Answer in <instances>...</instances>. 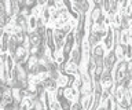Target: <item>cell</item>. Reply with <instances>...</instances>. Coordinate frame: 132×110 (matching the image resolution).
Instances as JSON below:
<instances>
[{
  "instance_id": "1",
  "label": "cell",
  "mask_w": 132,
  "mask_h": 110,
  "mask_svg": "<svg viewBox=\"0 0 132 110\" xmlns=\"http://www.w3.org/2000/svg\"><path fill=\"white\" fill-rule=\"evenodd\" d=\"M92 9V3L88 2V0H77V2H73V10L80 13L81 15H87Z\"/></svg>"
},
{
  "instance_id": "2",
  "label": "cell",
  "mask_w": 132,
  "mask_h": 110,
  "mask_svg": "<svg viewBox=\"0 0 132 110\" xmlns=\"http://www.w3.org/2000/svg\"><path fill=\"white\" fill-rule=\"evenodd\" d=\"M117 63H118V59H117V56H116L114 51H113V50L109 51V52L106 54V56H105V63H103V67L107 69V70H111V72H113Z\"/></svg>"
},
{
  "instance_id": "3",
  "label": "cell",
  "mask_w": 132,
  "mask_h": 110,
  "mask_svg": "<svg viewBox=\"0 0 132 110\" xmlns=\"http://www.w3.org/2000/svg\"><path fill=\"white\" fill-rule=\"evenodd\" d=\"M102 44L105 46L107 52L111 51L114 48V29H113V26L107 28V35H106V37L103 39V43Z\"/></svg>"
},
{
  "instance_id": "4",
  "label": "cell",
  "mask_w": 132,
  "mask_h": 110,
  "mask_svg": "<svg viewBox=\"0 0 132 110\" xmlns=\"http://www.w3.org/2000/svg\"><path fill=\"white\" fill-rule=\"evenodd\" d=\"M101 84L103 85V88L107 87V85H110V84H114L113 72L105 69V70H103V73H102V77H101Z\"/></svg>"
},
{
  "instance_id": "5",
  "label": "cell",
  "mask_w": 132,
  "mask_h": 110,
  "mask_svg": "<svg viewBox=\"0 0 132 110\" xmlns=\"http://www.w3.org/2000/svg\"><path fill=\"white\" fill-rule=\"evenodd\" d=\"M127 46H128V44H122V43H120V44H116V46H114L113 51H114V54H116V56H117V59H118V61H122V59H125Z\"/></svg>"
},
{
  "instance_id": "6",
  "label": "cell",
  "mask_w": 132,
  "mask_h": 110,
  "mask_svg": "<svg viewBox=\"0 0 132 110\" xmlns=\"http://www.w3.org/2000/svg\"><path fill=\"white\" fill-rule=\"evenodd\" d=\"M118 13H120V2L110 0V10L107 13V17H116Z\"/></svg>"
},
{
  "instance_id": "7",
  "label": "cell",
  "mask_w": 132,
  "mask_h": 110,
  "mask_svg": "<svg viewBox=\"0 0 132 110\" xmlns=\"http://www.w3.org/2000/svg\"><path fill=\"white\" fill-rule=\"evenodd\" d=\"M28 36H29V40H30V44H32V46H40L41 41H43V39H41L40 36L36 33V32H30Z\"/></svg>"
},
{
  "instance_id": "8",
  "label": "cell",
  "mask_w": 132,
  "mask_h": 110,
  "mask_svg": "<svg viewBox=\"0 0 132 110\" xmlns=\"http://www.w3.org/2000/svg\"><path fill=\"white\" fill-rule=\"evenodd\" d=\"M36 66H39V58L37 56H29L28 61H26V67H28V70L29 69H33V67H36Z\"/></svg>"
},
{
  "instance_id": "9",
  "label": "cell",
  "mask_w": 132,
  "mask_h": 110,
  "mask_svg": "<svg viewBox=\"0 0 132 110\" xmlns=\"http://www.w3.org/2000/svg\"><path fill=\"white\" fill-rule=\"evenodd\" d=\"M28 21H29V29H30V32H35L37 29V18L36 17H30Z\"/></svg>"
},
{
  "instance_id": "10",
  "label": "cell",
  "mask_w": 132,
  "mask_h": 110,
  "mask_svg": "<svg viewBox=\"0 0 132 110\" xmlns=\"http://www.w3.org/2000/svg\"><path fill=\"white\" fill-rule=\"evenodd\" d=\"M56 83H58V85H59V87H62V88L68 87V76H61L59 79L56 80Z\"/></svg>"
},
{
  "instance_id": "11",
  "label": "cell",
  "mask_w": 132,
  "mask_h": 110,
  "mask_svg": "<svg viewBox=\"0 0 132 110\" xmlns=\"http://www.w3.org/2000/svg\"><path fill=\"white\" fill-rule=\"evenodd\" d=\"M102 10H103V14H106L109 13V10H110V0H103V7H102Z\"/></svg>"
},
{
  "instance_id": "12",
  "label": "cell",
  "mask_w": 132,
  "mask_h": 110,
  "mask_svg": "<svg viewBox=\"0 0 132 110\" xmlns=\"http://www.w3.org/2000/svg\"><path fill=\"white\" fill-rule=\"evenodd\" d=\"M70 110H84V107H82V103H80V102H73L72 107H70Z\"/></svg>"
},
{
  "instance_id": "13",
  "label": "cell",
  "mask_w": 132,
  "mask_h": 110,
  "mask_svg": "<svg viewBox=\"0 0 132 110\" xmlns=\"http://www.w3.org/2000/svg\"><path fill=\"white\" fill-rule=\"evenodd\" d=\"M7 14V7H6V2L0 0V15H6Z\"/></svg>"
},
{
  "instance_id": "14",
  "label": "cell",
  "mask_w": 132,
  "mask_h": 110,
  "mask_svg": "<svg viewBox=\"0 0 132 110\" xmlns=\"http://www.w3.org/2000/svg\"><path fill=\"white\" fill-rule=\"evenodd\" d=\"M32 107H30V106H29L28 103H26V102H21V105H19V110H30Z\"/></svg>"
},
{
  "instance_id": "15",
  "label": "cell",
  "mask_w": 132,
  "mask_h": 110,
  "mask_svg": "<svg viewBox=\"0 0 132 110\" xmlns=\"http://www.w3.org/2000/svg\"><path fill=\"white\" fill-rule=\"evenodd\" d=\"M98 110H106V106L105 105H101V106H99V109Z\"/></svg>"
},
{
  "instance_id": "16",
  "label": "cell",
  "mask_w": 132,
  "mask_h": 110,
  "mask_svg": "<svg viewBox=\"0 0 132 110\" xmlns=\"http://www.w3.org/2000/svg\"><path fill=\"white\" fill-rule=\"evenodd\" d=\"M129 6H131V7H132V0H131V2H129Z\"/></svg>"
}]
</instances>
